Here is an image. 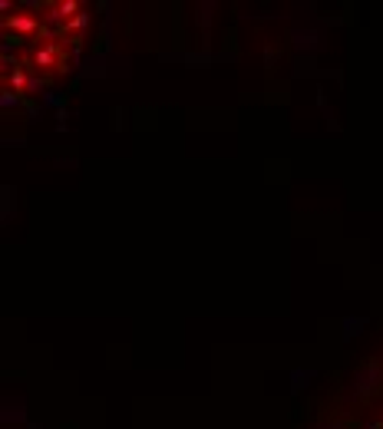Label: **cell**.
Masks as SVG:
<instances>
[{
  "label": "cell",
  "instance_id": "1",
  "mask_svg": "<svg viewBox=\"0 0 383 429\" xmlns=\"http://www.w3.org/2000/svg\"><path fill=\"white\" fill-rule=\"evenodd\" d=\"M86 34L80 0H0V106L30 103L67 80Z\"/></svg>",
  "mask_w": 383,
  "mask_h": 429
}]
</instances>
